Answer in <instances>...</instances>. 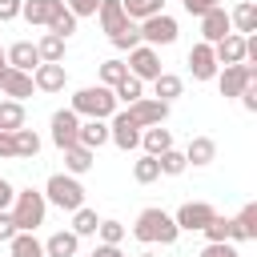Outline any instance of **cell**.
<instances>
[{
    "instance_id": "cell-14",
    "label": "cell",
    "mask_w": 257,
    "mask_h": 257,
    "mask_svg": "<svg viewBox=\"0 0 257 257\" xmlns=\"http://www.w3.org/2000/svg\"><path fill=\"white\" fill-rule=\"evenodd\" d=\"M0 92L8 96V100H28L32 92H36V84H32V72H16V68H8L4 76H0Z\"/></svg>"
},
{
    "instance_id": "cell-35",
    "label": "cell",
    "mask_w": 257,
    "mask_h": 257,
    "mask_svg": "<svg viewBox=\"0 0 257 257\" xmlns=\"http://www.w3.org/2000/svg\"><path fill=\"white\" fill-rule=\"evenodd\" d=\"M133 181L137 185H153V181H161V169H157V157H137L133 161Z\"/></svg>"
},
{
    "instance_id": "cell-20",
    "label": "cell",
    "mask_w": 257,
    "mask_h": 257,
    "mask_svg": "<svg viewBox=\"0 0 257 257\" xmlns=\"http://www.w3.org/2000/svg\"><path fill=\"white\" fill-rule=\"evenodd\" d=\"M217 161V141L213 137H189V149H185V165L193 169H205Z\"/></svg>"
},
{
    "instance_id": "cell-18",
    "label": "cell",
    "mask_w": 257,
    "mask_h": 257,
    "mask_svg": "<svg viewBox=\"0 0 257 257\" xmlns=\"http://www.w3.org/2000/svg\"><path fill=\"white\" fill-rule=\"evenodd\" d=\"M96 16H100V28L108 32V40L112 36H120L133 20L124 16V8H120V0H100V8H96Z\"/></svg>"
},
{
    "instance_id": "cell-13",
    "label": "cell",
    "mask_w": 257,
    "mask_h": 257,
    "mask_svg": "<svg viewBox=\"0 0 257 257\" xmlns=\"http://www.w3.org/2000/svg\"><path fill=\"white\" fill-rule=\"evenodd\" d=\"M4 60H8V68H16V72H36L40 52H36V44H32V40H16V44H8V48H4Z\"/></svg>"
},
{
    "instance_id": "cell-21",
    "label": "cell",
    "mask_w": 257,
    "mask_h": 257,
    "mask_svg": "<svg viewBox=\"0 0 257 257\" xmlns=\"http://www.w3.org/2000/svg\"><path fill=\"white\" fill-rule=\"evenodd\" d=\"M76 249H80V237L72 229H56L44 241V257H76Z\"/></svg>"
},
{
    "instance_id": "cell-33",
    "label": "cell",
    "mask_w": 257,
    "mask_h": 257,
    "mask_svg": "<svg viewBox=\"0 0 257 257\" xmlns=\"http://www.w3.org/2000/svg\"><path fill=\"white\" fill-rule=\"evenodd\" d=\"M96 225H100V217H96V209H88V205H80V209L72 213V233H76V237H96Z\"/></svg>"
},
{
    "instance_id": "cell-25",
    "label": "cell",
    "mask_w": 257,
    "mask_h": 257,
    "mask_svg": "<svg viewBox=\"0 0 257 257\" xmlns=\"http://www.w3.org/2000/svg\"><path fill=\"white\" fill-rule=\"evenodd\" d=\"M76 145H84V149H100V145H108V120H80V133H76Z\"/></svg>"
},
{
    "instance_id": "cell-22",
    "label": "cell",
    "mask_w": 257,
    "mask_h": 257,
    "mask_svg": "<svg viewBox=\"0 0 257 257\" xmlns=\"http://www.w3.org/2000/svg\"><path fill=\"white\" fill-rule=\"evenodd\" d=\"M229 28H237V36H253L257 32V4L253 0H241L229 12Z\"/></svg>"
},
{
    "instance_id": "cell-51",
    "label": "cell",
    "mask_w": 257,
    "mask_h": 257,
    "mask_svg": "<svg viewBox=\"0 0 257 257\" xmlns=\"http://www.w3.org/2000/svg\"><path fill=\"white\" fill-rule=\"evenodd\" d=\"M0 64H8V60H4V48H0Z\"/></svg>"
},
{
    "instance_id": "cell-17",
    "label": "cell",
    "mask_w": 257,
    "mask_h": 257,
    "mask_svg": "<svg viewBox=\"0 0 257 257\" xmlns=\"http://www.w3.org/2000/svg\"><path fill=\"white\" fill-rule=\"evenodd\" d=\"M213 56H217V68H229V64H245V36L229 32L225 40L213 44Z\"/></svg>"
},
{
    "instance_id": "cell-50",
    "label": "cell",
    "mask_w": 257,
    "mask_h": 257,
    "mask_svg": "<svg viewBox=\"0 0 257 257\" xmlns=\"http://www.w3.org/2000/svg\"><path fill=\"white\" fill-rule=\"evenodd\" d=\"M4 72H8V64H0V76H4Z\"/></svg>"
},
{
    "instance_id": "cell-5",
    "label": "cell",
    "mask_w": 257,
    "mask_h": 257,
    "mask_svg": "<svg viewBox=\"0 0 257 257\" xmlns=\"http://www.w3.org/2000/svg\"><path fill=\"white\" fill-rule=\"evenodd\" d=\"M137 32H141V44H149V48H165V44H173L177 40V20L169 16V12H157V16H149V20H141L137 24Z\"/></svg>"
},
{
    "instance_id": "cell-46",
    "label": "cell",
    "mask_w": 257,
    "mask_h": 257,
    "mask_svg": "<svg viewBox=\"0 0 257 257\" xmlns=\"http://www.w3.org/2000/svg\"><path fill=\"white\" fill-rule=\"evenodd\" d=\"M0 161H16V145H12V133H0Z\"/></svg>"
},
{
    "instance_id": "cell-6",
    "label": "cell",
    "mask_w": 257,
    "mask_h": 257,
    "mask_svg": "<svg viewBox=\"0 0 257 257\" xmlns=\"http://www.w3.org/2000/svg\"><path fill=\"white\" fill-rule=\"evenodd\" d=\"M213 80H217L221 96L233 100V96H241L249 84H257V68H253V64H229V68H217Z\"/></svg>"
},
{
    "instance_id": "cell-39",
    "label": "cell",
    "mask_w": 257,
    "mask_h": 257,
    "mask_svg": "<svg viewBox=\"0 0 257 257\" xmlns=\"http://www.w3.org/2000/svg\"><path fill=\"white\" fill-rule=\"evenodd\" d=\"M96 237H100V245H120L124 241V225L120 221H100L96 225Z\"/></svg>"
},
{
    "instance_id": "cell-2",
    "label": "cell",
    "mask_w": 257,
    "mask_h": 257,
    "mask_svg": "<svg viewBox=\"0 0 257 257\" xmlns=\"http://www.w3.org/2000/svg\"><path fill=\"white\" fill-rule=\"evenodd\" d=\"M12 221H16V233H36L40 225H44V213H48V201H44V193L40 189H20L16 197H12Z\"/></svg>"
},
{
    "instance_id": "cell-44",
    "label": "cell",
    "mask_w": 257,
    "mask_h": 257,
    "mask_svg": "<svg viewBox=\"0 0 257 257\" xmlns=\"http://www.w3.org/2000/svg\"><path fill=\"white\" fill-rule=\"evenodd\" d=\"M20 8H24V0H0V24L16 20V16H20Z\"/></svg>"
},
{
    "instance_id": "cell-26",
    "label": "cell",
    "mask_w": 257,
    "mask_h": 257,
    "mask_svg": "<svg viewBox=\"0 0 257 257\" xmlns=\"http://www.w3.org/2000/svg\"><path fill=\"white\" fill-rule=\"evenodd\" d=\"M181 92H185V80H181L177 72H161V76L153 80V100H165V104H173Z\"/></svg>"
},
{
    "instance_id": "cell-10",
    "label": "cell",
    "mask_w": 257,
    "mask_h": 257,
    "mask_svg": "<svg viewBox=\"0 0 257 257\" xmlns=\"http://www.w3.org/2000/svg\"><path fill=\"white\" fill-rule=\"evenodd\" d=\"M76 133H80V116L72 108H56L52 112V145L64 153V149L76 145Z\"/></svg>"
},
{
    "instance_id": "cell-11",
    "label": "cell",
    "mask_w": 257,
    "mask_h": 257,
    "mask_svg": "<svg viewBox=\"0 0 257 257\" xmlns=\"http://www.w3.org/2000/svg\"><path fill=\"white\" fill-rule=\"evenodd\" d=\"M124 112H128L141 128H153V124H165V120H169V104H165V100H153V96H141V100L128 104Z\"/></svg>"
},
{
    "instance_id": "cell-41",
    "label": "cell",
    "mask_w": 257,
    "mask_h": 257,
    "mask_svg": "<svg viewBox=\"0 0 257 257\" xmlns=\"http://www.w3.org/2000/svg\"><path fill=\"white\" fill-rule=\"evenodd\" d=\"M141 44V32H137V24H128L120 36H112V48H120V52H133Z\"/></svg>"
},
{
    "instance_id": "cell-8",
    "label": "cell",
    "mask_w": 257,
    "mask_h": 257,
    "mask_svg": "<svg viewBox=\"0 0 257 257\" xmlns=\"http://www.w3.org/2000/svg\"><path fill=\"white\" fill-rule=\"evenodd\" d=\"M124 68H128V76H137L141 84L145 80H157L165 68H161V52L157 48H149V44H137L133 52H128V60H124Z\"/></svg>"
},
{
    "instance_id": "cell-30",
    "label": "cell",
    "mask_w": 257,
    "mask_h": 257,
    "mask_svg": "<svg viewBox=\"0 0 257 257\" xmlns=\"http://www.w3.org/2000/svg\"><path fill=\"white\" fill-rule=\"evenodd\" d=\"M120 8H124V16L133 24H141V20L157 16V12H165V0H120Z\"/></svg>"
},
{
    "instance_id": "cell-34",
    "label": "cell",
    "mask_w": 257,
    "mask_h": 257,
    "mask_svg": "<svg viewBox=\"0 0 257 257\" xmlns=\"http://www.w3.org/2000/svg\"><path fill=\"white\" fill-rule=\"evenodd\" d=\"M112 96H116V104H124V108H128V104H137V100L145 96V84H141L137 76H124V80L112 88Z\"/></svg>"
},
{
    "instance_id": "cell-29",
    "label": "cell",
    "mask_w": 257,
    "mask_h": 257,
    "mask_svg": "<svg viewBox=\"0 0 257 257\" xmlns=\"http://www.w3.org/2000/svg\"><path fill=\"white\" fill-rule=\"evenodd\" d=\"M12 145H16V161H32L36 153H40V137H36V128H16L12 133Z\"/></svg>"
},
{
    "instance_id": "cell-45",
    "label": "cell",
    "mask_w": 257,
    "mask_h": 257,
    "mask_svg": "<svg viewBox=\"0 0 257 257\" xmlns=\"http://www.w3.org/2000/svg\"><path fill=\"white\" fill-rule=\"evenodd\" d=\"M12 237H16V221H12V213H8V209H4V213H0V241H4V245H8V241H12Z\"/></svg>"
},
{
    "instance_id": "cell-27",
    "label": "cell",
    "mask_w": 257,
    "mask_h": 257,
    "mask_svg": "<svg viewBox=\"0 0 257 257\" xmlns=\"http://www.w3.org/2000/svg\"><path fill=\"white\" fill-rule=\"evenodd\" d=\"M92 161H96V153H92V149H84V145H72V149H64V173H68V177H80V173H88V169H92Z\"/></svg>"
},
{
    "instance_id": "cell-3",
    "label": "cell",
    "mask_w": 257,
    "mask_h": 257,
    "mask_svg": "<svg viewBox=\"0 0 257 257\" xmlns=\"http://www.w3.org/2000/svg\"><path fill=\"white\" fill-rule=\"evenodd\" d=\"M76 116H88V120H108L116 112V96L112 88L104 84H88V88H76L72 92V104H68Z\"/></svg>"
},
{
    "instance_id": "cell-12",
    "label": "cell",
    "mask_w": 257,
    "mask_h": 257,
    "mask_svg": "<svg viewBox=\"0 0 257 257\" xmlns=\"http://www.w3.org/2000/svg\"><path fill=\"white\" fill-rule=\"evenodd\" d=\"M189 72H193V80H213V76H217V56H213V44L197 40V44L189 48Z\"/></svg>"
},
{
    "instance_id": "cell-38",
    "label": "cell",
    "mask_w": 257,
    "mask_h": 257,
    "mask_svg": "<svg viewBox=\"0 0 257 257\" xmlns=\"http://www.w3.org/2000/svg\"><path fill=\"white\" fill-rule=\"evenodd\" d=\"M201 233H205L209 241H233V221L217 213V217H213V221H209V225H205Z\"/></svg>"
},
{
    "instance_id": "cell-40",
    "label": "cell",
    "mask_w": 257,
    "mask_h": 257,
    "mask_svg": "<svg viewBox=\"0 0 257 257\" xmlns=\"http://www.w3.org/2000/svg\"><path fill=\"white\" fill-rule=\"evenodd\" d=\"M197 257H241V253H237V245H233V241H209Z\"/></svg>"
},
{
    "instance_id": "cell-7",
    "label": "cell",
    "mask_w": 257,
    "mask_h": 257,
    "mask_svg": "<svg viewBox=\"0 0 257 257\" xmlns=\"http://www.w3.org/2000/svg\"><path fill=\"white\" fill-rule=\"evenodd\" d=\"M108 141H112L120 153H133V149H141V124H137L124 108H116V112L108 116Z\"/></svg>"
},
{
    "instance_id": "cell-37",
    "label": "cell",
    "mask_w": 257,
    "mask_h": 257,
    "mask_svg": "<svg viewBox=\"0 0 257 257\" xmlns=\"http://www.w3.org/2000/svg\"><path fill=\"white\" fill-rule=\"evenodd\" d=\"M124 76H128L124 60H116V56H112V60H104V64H100V84H104V88H116Z\"/></svg>"
},
{
    "instance_id": "cell-19",
    "label": "cell",
    "mask_w": 257,
    "mask_h": 257,
    "mask_svg": "<svg viewBox=\"0 0 257 257\" xmlns=\"http://www.w3.org/2000/svg\"><path fill=\"white\" fill-rule=\"evenodd\" d=\"M32 84H36V92H60L68 84V72H64V64H36Z\"/></svg>"
},
{
    "instance_id": "cell-52",
    "label": "cell",
    "mask_w": 257,
    "mask_h": 257,
    "mask_svg": "<svg viewBox=\"0 0 257 257\" xmlns=\"http://www.w3.org/2000/svg\"><path fill=\"white\" fill-rule=\"evenodd\" d=\"M141 257H157V253H141Z\"/></svg>"
},
{
    "instance_id": "cell-36",
    "label": "cell",
    "mask_w": 257,
    "mask_h": 257,
    "mask_svg": "<svg viewBox=\"0 0 257 257\" xmlns=\"http://www.w3.org/2000/svg\"><path fill=\"white\" fill-rule=\"evenodd\" d=\"M157 169H161V177H181L189 165H185V153L169 149V153H161V157H157Z\"/></svg>"
},
{
    "instance_id": "cell-16",
    "label": "cell",
    "mask_w": 257,
    "mask_h": 257,
    "mask_svg": "<svg viewBox=\"0 0 257 257\" xmlns=\"http://www.w3.org/2000/svg\"><path fill=\"white\" fill-rule=\"evenodd\" d=\"M233 28H229V12L225 8H209L205 16H201V40L205 44H217V40H225Z\"/></svg>"
},
{
    "instance_id": "cell-9",
    "label": "cell",
    "mask_w": 257,
    "mask_h": 257,
    "mask_svg": "<svg viewBox=\"0 0 257 257\" xmlns=\"http://www.w3.org/2000/svg\"><path fill=\"white\" fill-rule=\"evenodd\" d=\"M213 217H217V209H213L209 201H185V205L173 213L177 229H185V233H201V229H205Z\"/></svg>"
},
{
    "instance_id": "cell-43",
    "label": "cell",
    "mask_w": 257,
    "mask_h": 257,
    "mask_svg": "<svg viewBox=\"0 0 257 257\" xmlns=\"http://www.w3.org/2000/svg\"><path fill=\"white\" fill-rule=\"evenodd\" d=\"M181 4H185V12H189V16H197V20H201L209 8H221V0H181Z\"/></svg>"
},
{
    "instance_id": "cell-42",
    "label": "cell",
    "mask_w": 257,
    "mask_h": 257,
    "mask_svg": "<svg viewBox=\"0 0 257 257\" xmlns=\"http://www.w3.org/2000/svg\"><path fill=\"white\" fill-rule=\"evenodd\" d=\"M64 8L80 20V16H96V8H100V0H64Z\"/></svg>"
},
{
    "instance_id": "cell-24",
    "label": "cell",
    "mask_w": 257,
    "mask_h": 257,
    "mask_svg": "<svg viewBox=\"0 0 257 257\" xmlns=\"http://www.w3.org/2000/svg\"><path fill=\"white\" fill-rule=\"evenodd\" d=\"M229 221H233V241H257V205L253 201L241 205V213Z\"/></svg>"
},
{
    "instance_id": "cell-31",
    "label": "cell",
    "mask_w": 257,
    "mask_h": 257,
    "mask_svg": "<svg viewBox=\"0 0 257 257\" xmlns=\"http://www.w3.org/2000/svg\"><path fill=\"white\" fill-rule=\"evenodd\" d=\"M64 44H68V40H60V36H52V32H44V36L36 40V52H40V64H60V60H64Z\"/></svg>"
},
{
    "instance_id": "cell-1",
    "label": "cell",
    "mask_w": 257,
    "mask_h": 257,
    "mask_svg": "<svg viewBox=\"0 0 257 257\" xmlns=\"http://www.w3.org/2000/svg\"><path fill=\"white\" fill-rule=\"evenodd\" d=\"M133 237L141 241V245H173L177 237H181V229H177V221H173V213H165V209H141V217H137V225H133Z\"/></svg>"
},
{
    "instance_id": "cell-28",
    "label": "cell",
    "mask_w": 257,
    "mask_h": 257,
    "mask_svg": "<svg viewBox=\"0 0 257 257\" xmlns=\"http://www.w3.org/2000/svg\"><path fill=\"white\" fill-rule=\"evenodd\" d=\"M28 124V116H24V104L20 100H0V133H16V128H24Z\"/></svg>"
},
{
    "instance_id": "cell-48",
    "label": "cell",
    "mask_w": 257,
    "mask_h": 257,
    "mask_svg": "<svg viewBox=\"0 0 257 257\" xmlns=\"http://www.w3.org/2000/svg\"><path fill=\"white\" fill-rule=\"evenodd\" d=\"M237 100L245 104V112H257V84H249V88H245V92H241Z\"/></svg>"
},
{
    "instance_id": "cell-49",
    "label": "cell",
    "mask_w": 257,
    "mask_h": 257,
    "mask_svg": "<svg viewBox=\"0 0 257 257\" xmlns=\"http://www.w3.org/2000/svg\"><path fill=\"white\" fill-rule=\"evenodd\" d=\"M88 257H124V253H120V245H96Z\"/></svg>"
},
{
    "instance_id": "cell-32",
    "label": "cell",
    "mask_w": 257,
    "mask_h": 257,
    "mask_svg": "<svg viewBox=\"0 0 257 257\" xmlns=\"http://www.w3.org/2000/svg\"><path fill=\"white\" fill-rule=\"evenodd\" d=\"M8 253L12 257H44V241H36V233H16L8 241Z\"/></svg>"
},
{
    "instance_id": "cell-15",
    "label": "cell",
    "mask_w": 257,
    "mask_h": 257,
    "mask_svg": "<svg viewBox=\"0 0 257 257\" xmlns=\"http://www.w3.org/2000/svg\"><path fill=\"white\" fill-rule=\"evenodd\" d=\"M64 12V0H24V8H20V16L28 20V24H52L56 16Z\"/></svg>"
},
{
    "instance_id": "cell-23",
    "label": "cell",
    "mask_w": 257,
    "mask_h": 257,
    "mask_svg": "<svg viewBox=\"0 0 257 257\" xmlns=\"http://www.w3.org/2000/svg\"><path fill=\"white\" fill-rule=\"evenodd\" d=\"M141 149H145L149 157H161V153H169V149H173V133H169L165 124L141 128Z\"/></svg>"
},
{
    "instance_id": "cell-47",
    "label": "cell",
    "mask_w": 257,
    "mask_h": 257,
    "mask_svg": "<svg viewBox=\"0 0 257 257\" xmlns=\"http://www.w3.org/2000/svg\"><path fill=\"white\" fill-rule=\"evenodd\" d=\"M12 197H16L12 181H4V177H0V213H4V209H12Z\"/></svg>"
},
{
    "instance_id": "cell-4",
    "label": "cell",
    "mask_w": 257,
    "mask_h": 257,
    "mask_svg": "<svg viewBox=\"0 0 257 257\" xmlns=\"http://www.w3.org/2000/svg\"><path fill=\"white\" fill-rule=\"evenodd\" d=\"M40 193H44L48 205H56V209H64V213H76V209L84 205V185H80L76 177H68V173H52Z\"/></svg>"
}]
</instances>
